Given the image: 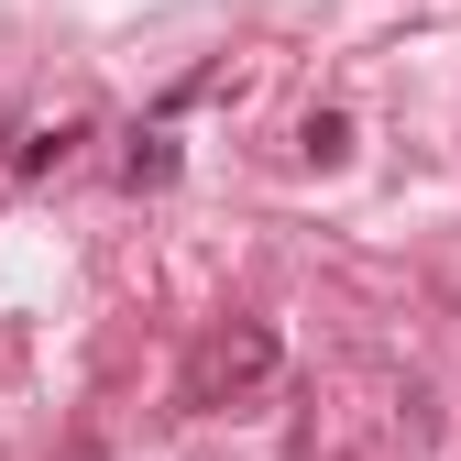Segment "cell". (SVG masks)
<instances>
[{"label":"cell","mask_w":461,"mask_h":461,"mask_svg":"<svg viewBox=\"0 0 461 461\" xmlns=\"http://www.w3.org/2000/svg\"><path fill=\"white\" fill-rule=\"evenodd\" d=\"M253 384H275V330L264 319L209 330V352L187 363V407H220V395H253Z\"/></svg>","instance_id":"6da1fadb"},{"label":"cell","mask_w":461,"mask_h":461,"mask_svg":"<svg viewBox=\"0 0 461 461\" xmlns=\"http://www.w3.org/2000/svg\"><path fill=\"white\" fill-rule=\"evenodd\" d=\"M122 176H132V187H176V132H132Z\"/></svg>","instance_id":"7a4b0ae2"},{"label":"cell","mask_w":461,"mask_h":461,"mask_svg":"<svg viewBox=\"0 0 461 461\" xmlns=\"http://www.w3.org/2000/svg\"><path fill=\"white\" fill-rule=\"evenodd\" d=\"M297 154L308 165H340V154H352V122H340V110H308V122H297Z\"/></svg>","instance_id":"3957f363"}]
</instances>
